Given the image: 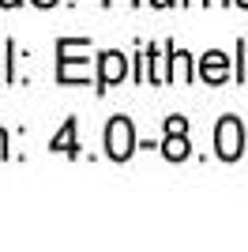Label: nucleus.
I'll use <instances>...</instances> for the list:
<instances>
[{
	"instance_id": "nucleus-4",
	"label": "nucleus",
	"mask_w": 248,
	"mask_h": 252,
	"mask_svg": "<svg viewBox=\"0 0 248 252\" xmlns=\"http://www.w3.org/2000/svg\"><path fill=\"white\" fill-rule=\"evenodd\" d=\"M199 75H203L207 83H222L229 75V61H226V53H207L203 61H199Z\"/></svg>"
},
{
	"instance_id": "nucleus-3",
	"label": "nucleus",
	"mask_w": 248,
	"mask_h": 252,
	"mask_svg": "<svg viewBox=\"0 0 248 252\" xmlns=\"http://www.w3.org/2000/svg\"><path fill=\"white\" fill-rule=\"evenodd\" d=\"M124 75H128V57H124V53H117V49L102 53V75H98L102 91H105V87H113V83H121Z\"/></svg>"
},
{
	"instance_id": "nucleus-14",
	"label": "nucleus",
	"mask_w": 248,
	"mask_h": 252,
	"mask_svg": "<svg viewBox=\"0 0 248 252\" xmlns=\"http://www.w3.org/2000/svg\"><path fill=\"white\" fill-rule=\"evenodd\" d=\"M188 4H196V0H188Z\"/></svg>"
},
{
	"instance_id": "nucleus-2",
	"label": "nucleus",
	"mask_w": 248,
	"mask_h": 252,
	"mask_svg": "<svg viewBox=\"0 0 248 252\" xmlns=\"http://www.w3.org/2000/svg\"><path fill=\"white\" fill-rule=\"evenodd\" d=\"M135 151V132H132V121L128 117H113L105 125V155L124 162V158Z\"/></svg>"
},
{
	"instance_id": "nucleus-1",
	"label": "nucleus",
	"mask_w": 248,
	"mask_h": 252,
	"mask_svg": "<svg viewBox=\"0 0 248 252\" xmlns=\"http://www.w3.org/2000/svg\"><path fill=\"white\" fill-rule=\"evenodd\" d=\"M215 147H218V158H226V162H233V158L245 155V128H241L237 117H222V121H218Z\"/></svg>"
},
{
	"instance_id": "nucleus-12",
	"label": "nucleus",
	"mask_w": 248,
	"mask_h": 252,
	"mask_svg": "<svg viewBox=\"0 0 248 252\" xmlns=\"http://www.w3.org/2000/svg\"><path fill=\"white\" fill-rule=\"evenodd\" d=\"M237 4H241V8H248V0H237Z\"/></svg>"
},
{
	"instance_id": "nucleus-8",
	"label": "nucleus",
	"mask_w": 248,
	"mask_h": 252,
	"mask_svg": "<svg viewBox=\"0 0 248 252\" xmlns=\"http://www.w3.org/2000/svg\"><path fill=\"white\" fill-rule=\"evenodd\" d=\"M169 132H188V121L185 117H169V121H165V136H169Z\"/></svg>"
},
{
	"instance_id": "nucleus-10",
	"label": "nucleus",
	"mask_w": 248,
	"mask_h": 252,
	"mask_svg": "<svg viewBox=\"0 0 248 252\" xmlns=\"http://www.w3.org/2000/svg\"><path fill=\"white\" fill-rule=\"evenodd\" d=\"M34 4H38V8H53V4H57V0H34Z\"/></svg>"
},
{
	"instance_id": "nucleus-6",
	"label": "nucleus",
	"mask_w": 248,
	"mask_h": 252,
	"mask_svg": "<svg viewBox=\"0 0 248 252\" xmlns=\"http://www.w3.org/2000/svg\"><path fill=\"white\" fill-rule=\"evenodd\" d=\"M162 155L173 158V162H185V158H188V139H185V132H169V136H165V143H162Z\"/></svg>"
},
{
	"instance_id": "nucleus-5",
	"label": "nucleus",
	"mask_w": 248,
	"mask_h": 252,
	"mask_svg": "<svg viewBox=\"0 0 248 252\" xmlns=\"http://www.w3.org/2000/svg\"><path fill=\"white\" fill-rule=\"evenodd\" d=\"M53 151H61V155H75L79 143H75V121H64V128L53 136Z\"/></svg>"
},
{
	"instance_id": "nucleus-13",
	"label": "nucleus",
	"mask_w": 248,
	"mask_h": 252,
	"mask_svg": "<svg viewBox=\"0 0 248 252\" xmlns=\"http://www.w3.org/2000/svg\"><path fill=\"white\" fill-rule=\"evenodd\" d=\"M215 4H229V0H215Z\"/></svg>"
},
{
	"instance_id": "nucleus-11",
	"label": "nucleus",
	"mask_w": 248,
	"mask_h": 252,
	"mask_svg": "<svg viewBox=\"0 0 248 252\" xmlns=\"http://www.w3.org/2000/svg\"><path fill=\"white\" fill-rule=\"evenodd\" d=\"M0 4H4V8H15V4H19V0H0Z\"/></svg>"
},
{
	"instance_id": "nucleus-9",
	"label": "nucleus",
	"mask_w": 248,
	"mask_h": 252,
	"mask_svg": "<svg viewBox=\"0 0 248 252\" xmlns=\"http://www.w3.org/2000/svg\"><path fill=\"white\" fill-rule=\"evenodd\" d=\"M8 155V136H4V132H0V158Z\"/></svg>"
},
{
	"instance_id": "nucleus-7",
	"label": "nucleus",
	"mask_w": 248,
	"mask_h": 252,
	"mask_svg": "<svg viewBox=\"0 0 248 252\" xmlns=\"http://www.w3.org/2000/svg\"><path fill=\"white\" fill-rule=\"evenodd\" d=\"M169 79H177V83L192 79V57L185 49H173V72H169Z\"/></svg>"
}]
</instances>
